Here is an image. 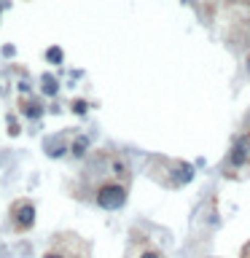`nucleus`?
<instances>
[{
  "instance_id": "obj_1",
  "label": "nucleus",
  "mask_w": 250,
  "mask_h": 258,
  "mask_svg": "<svg viewBox=\"0 0 250 258\" xmlns=\"http://www.w3.org/2000/svg\"><path fill=\"white\" fill-rule=\"evenodd\" d=\"M94 202L102 210H118L127 202V183H118V180L100 183L94 191Z\"/></svg>"
},
{
  "instance_id": "obj_4",
  "label": "nucleus",
  "mask_w": 250,
  "mask_h": 258,
  "mask_svg": "<svg viewBox=\"0 0 250 258\" xmlns=\"http://www.w3.org/2000/svg\"><path fill=\"white\" fill-rule=\"evenodd\" d=\"M247 159H250V140L247 137H239V140L234 143V148H231L229 164L231 167H242V164H247Z\"/></svg>"
},
{
  "instance_id": "obj_7",
  "label": "nucleus",
  "mask_w": 250,
  "mask_h": 258,
  "mask_svg": "<svg viewBox=\"0 0 250 258\" xmlns=\"http://www.w3.org/2000/svg\"><path fill=\"white\" fill-rule=\"evenodd\" d=\"M86 145H89V143H86V137H78V140H76V145H73V153H78V156H81Z\"/></svg>"
},
{
  "instance_id": "obj_3",
  "label": "nucleus",
  "mask_w": 250,
  "mask_h": 258,
  "mask_svg": "<svg viewBox=\"0 0 250 258\" xmlns=\"http://www.w3.org/2000/svg\"><path fill=\"white\" fill-rule=\"evenodd\" d=\"M127 258H164V253H161L151 239L135 234L132 242H129V247H127Z\"/></svg>"
},
{
  "instance_id": "obj_6",
  "label": "nucleus",
  "mask_w": 250,
  "mask_h": 258,
  "mask_svg": "<svg viewBox=\"0 0 250 258\" xmlns=\"http://www.w3.org/2000/svg\"><path fill=\"white\" fill-rule=\"evenodd\" d=\"M43 89H46V94H54V92H56V81H54L51 76H46V78H43Z\"/></svg>"
},
{
  "instance_id": "obj_9",
  "label": "nucleus",
  "mask_w": 250,
  "mask_h": 258,
  "mask_svg": "<svg viewBox=\"0 0 250 258\" xmlns=\"http://www.w3.org/2000/svg\"><path fill=\"white\" fill-rule=\"evenodd\" d=\"M48 59H51V62H59V59H62V51H59V48H51V51H48Z\"/></svg>"
},
{
  "instance_id": "obj_2",
  "label": "nucleus",
  "mask_w": 250,
  "mask_h": 258,
  "mask_svg": "<svg viewBox=\"0 0 250 258\" xmlns=\"http://www.w3.org/2000/svg\"><path fill=\"white\" fill-rule=\"evenodd\" d=\"M8 218H11L14 231H30L35 226V205L30 199H16L11 210H8Z\"/></svg>"
},
{
  "instance_id": "obj_10",
  "label": "nucleus",
  "mask_w": 250,
  "mask_h": 258,
  "mask_svg": "<svg viewBox=\"0 0 250 258\" xmlns=\"http://www.w3.org/2000/svg\"><path fill=\"white\" fill-rule=\"evenodd\" d=\"M242 258H250V245H247L245 250H242Z\"/></svg>"
},
{
  "instance_id": "obj_8",
  "label": "nucleus",
  "mask_w": 250,
  "mask_h": 258,
  "mask_svg": "<svg viewBox=\"0 0 250 258\" xmlns=\"http://www.w3.org/2000/svg\"><path fill=\"white\" fill-rule=\"evenodd\" d=\"M43 258H68V253H59V250H48V253H43Z\"/></svg>"
},
{
  "instance_id": "obj_5",
  "label": "nucleus",
  "mask_w": 250,
  "mask_h": 258,
  "mask_svg": "<svg viewBox=\"0 0 250 258\" xmlns=\"http://www.w3.org/2000/svg\"><path fill=\"white\" fill-rule=\"evenodd\" d=\"M22 108H24V113H27V116H32V118L40 116V105H38V102H24Z\"/></svg>"
}]
</instances>
